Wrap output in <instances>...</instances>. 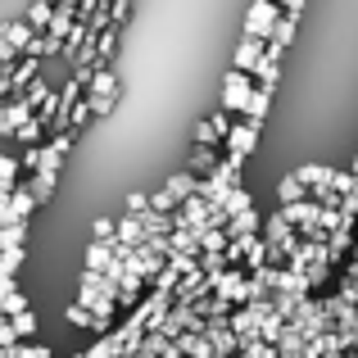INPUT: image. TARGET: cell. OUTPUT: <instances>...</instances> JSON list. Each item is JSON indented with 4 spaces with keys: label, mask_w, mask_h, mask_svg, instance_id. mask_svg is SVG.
I'll list each match as a JSON object with an SVG mask.
<instances>
[]
</instances>
